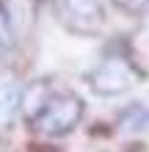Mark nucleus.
<instances>
[{
    "label": "nucleus",
    "instance_id": "0eeeda50",
    "mask_svg": "<svg viewBox=\"0 0 149 152\" xmlns=\"http://www.w3.org/2000/svg\"><path fill=\"white\" fill-rule=\"evenodd\" d=\"M116 6L127 14H144L149 11V0H116Z\"/></svg>",
    "mask_w": 149,
    "mask_h": 152
},
{
    "label": "nucleus",
    "instance_id": "39448f33",
    "mask_svg": "<svg viewBox=\"0 0 149 152\" xmlns=\"http://www.w3.org/2000/svg\"><path fill=\"white\" fill-rule=\"evenodd\" d=\"M121 127L124 130H144V127H149V108L141 105V102L130 105V108L121 113Z\"/></svg>",
    "mask_w": 149,
    "mask_h": 152
},
{
    "label": "nucleus",
    "instance_id": "f03ea898",
    "mask_svg": "<svg viewBox=\"0 0 149 152\" xmlns=\"http://www.w3.org/2000/svg\"><path fill=\"white\" fill-rule=\"evenodd\" d=\"M80 119H83V102L69 91L44 97L39 108L31 113L33 127L44 136H66L69 130H75Z\"/></svg>",
    "mask_w": 149,
    "mask_h": 152
},
{
    "label": "nucleus",
    "instance_id": "7ed1b4c3",
    "mask_svg": "<svg viewBox=\"0 0 149 152\" xmlns=\"http://www.w3.org/2000/svg\"><path fill=\"white\" fill-rule=\"evenodd\" d=\"M61 20L77 33H97L105 25L102 0H61Z\"/></svg>",
    "mask_w": 149,
    "mask_h": 152
},
{
    "label": "nucleus",
    "instance_id": "423d86ee",
    "mask_svg": "<svg viewBox=\"0 0 149 152\" xmlns=\"http://www.w3.org/2000/svg\"><path fill=\"white\" fill-rule=\"evenodd\" d=\"M14 44V22L3 8H0V50H8Z\"/></svg>",
    "mask_w": 149,
    "mask_h": 152
},
{
    "label": "nucleus",
    "instance_id": "20e7f679",
    "mask_svg": "<svg viewBox=\"0 0 149 152\" xmlns=\"http://www.w3.org/2000/svg\"><path fill=\"white\" fill-rule=\"evenodd\" d=\"M22 108V88L17 83H8L0 88V130L14 122L17 111Z\"/></svg>",
    "mask_w": 149,
    "mask_h": 152
},
{
    "label": "nucleus",
    "instance_id": "f257e3e1",
    "mask_svg": "<svg viewBox=\"0 0 149 152\" xmlns=\"http://www.w3.org/2000/svg\"><path fill=\"white\" fill-rule=\"evenodd\" d=\"M141 69L133 64V58H127L124 53H108L105 58H100L94 69L86 80H89L91 91L100 94V97H116V94H124L130 91L133 86L141 83Z\"/></svg>",
    "mask_w": 149,
    "mask_h": 152
}]
</instances>
